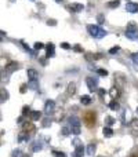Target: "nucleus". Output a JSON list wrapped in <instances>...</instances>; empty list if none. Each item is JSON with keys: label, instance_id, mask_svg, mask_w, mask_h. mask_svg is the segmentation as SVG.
I'll list each match as a JSON object with an SVG mask.
<instances>
[{"label": "nucleus", "instance_id": "nucleus-42", "mask_svg": "<svg viewBox=\"0 0 138 157\" xmlns=\"http://www.w3.org/2000/svg\"><path fill=\"white\" fill-rule=\"evenodd\" d=\"M98 92H100V95H101V96H104V95L107 94V92H105V90H104V88H100V90H98Z\"/></svg>", "mask_w": 138, "mask_h": 157}, {"label": "nucleus", "instance_id": "nucleus-29", "mask_svg": "<svg viewBox=\"0 0 138 157\" xmlns=\"http://www.w3.org/2000/svg\"><path fill=\"white\" fill-rule=\"evenodd\" d=\"M113 123H115V120H113L112 117H109V116H108V117L105 118V124H107V127H111Z\"/></svg>", "mask_w": 138, "mask_h": 157}, {"label": "nucleus", "instance_id": "nucleus-16", "mask_svg": "<svg viewBox=\"0 0 138 157\" xmlns=\"http://www.w3.org/2000/svg\"><path fill=\"white\" fill-rule=\"evenodd\" d=\"M31 118L33 120V121L40 120V118H42V112H39V110H33V112H31Z\"/></svg>", "mask_w": 138, "mask_h": 157}, {"label": "nucleus", "instance_id": "nucleus-41", "mask_svg": "<svg viewBox=\"0 0 138 157\" xmlns=\"http://www.w3.org/2000/svg\"><path fill=\"white\" fill-rule=\"evenodd\" d=\"M50 124H51V120L48 121V118H46V120L43 121V126H44V127H48V126H50Z\"/></svg>", "mask_w": 138, "mask_h": 157}, {"label": "nucleus", "instance_id": "nucleus-25", "mask_svg": "<svg viewBox=\"0 0 138 157\" xmlns=\"http://www.w3.org/2000/svg\"><path fill=\"white\" fill-rule=\"evenodd\" d=\"M109 108H111L112 110H119L120 109V105H119V102H116L115 99H113L112 102L109 103Z\"/></svg>", "mask_w": 138, "mask_h": 157}, {"label": "nucleus", "instance_id": "nucleus-43", "mask_svg": "<svg viewBox=\"0 0 138 157\" xmlns=\"http://www.w3.org/2000/svg\"><path fill=\"white\" fill-rule=\"evenodd\" d=\"M73 145H75V146H79V145H82V143H80L79 139H75V141H73Z\"/></svg>", "mask_w": 138, "mask_h": 157}, {"label": "nucleus", "instance_id": "nucleus-2", "mask_svg": "<svg viewBox=\"0 0 138 157\" xmlns=\"http://www.w3.org/2000/svg\"><path fill=\"white\" fill-rule=\"evenodd\" d=\"M87 31H88V33L91 35L92 37H95V39H102V37L107 36V31L102 29L98 25H87Z\"/></svg>", "mask_w": 138, "mask_h": 157}, {"label": "nucleus", "instance_id": "nucleus-17", "mask_svg": "<svg viewBox=\"0 0 138 157\" xmlns=\"http://www.w3.org/2000/svg\"><path fill=\"white\" fill-rule=\"evenodd\" d=\"M109 95H111L113 99H115V98H117V96L120 95V91H119V88H117V87H113V88H111V90H109Z\"/></svg>", "mask_w": 138, "mask_h": 157}, {"label": "nucleus", "instance_id": "nucleus-34", "mask_svg": "<svg viewBox=\"0 0 138 157\" xmlns=\"http://www.w3.org/2000/svg\"><path fill=\"white\" fill-rule=\"evenodd\" d=\"M42 48H44L43 43H35V50H42Z\"/></svg>", "mask_w": 138, "mask_h": 157}, {"label": "nucleus", "instance_id": "nucleus-3", "mask_svg": "<svg viewBox=\"0 0 138 157\" xmlns=\"http://www.w3.org/2000/svg\"><path fill=\"white\" fill-rule=\"evenodd\" d=\"M126 36L130 40H137L138 39V28L134 22H130L127 25V29H126Z\"/></svg>", "mask_w": 138, "mask_h": 157}, {"label": "nucleus", "instance_id": "nucleus-14", "mask_svg": "<svg viewBox=\"0 0 138 157\" xmlns=\"http://www.w3.org/2000/svg\"><path fill=\"white\" fill-rule=\"evenodd\" d=\"M29 138H31V134L26 132V131H22V132L18 135V142H26V141H29Z\"/></svg>", "mask_w": 138, "mask_h": 157}, {"label": "nucleus", "instance_id": "nucleus-49", "mask_svg": "<svg viewBox=\"0 0 138 157\" xmlns=\"http://www.w3.org/2000/svg\"><path fill=\"white\" fill-rule=\"evenodd\" d=\"M137 113H138V108H137Z\"/></svg>", "mask_w": 138, "mask_h": 157}, {"label": "nucleus", "instance_id": "nucleus-39", "mask_svg": "<svg viewBox=\"0 0 138 157\" xmlns=\"http://www.w3.org/2000/svg\"><path fill=\"white\" fill-rule=\"evenodd\" d=\"M73 50H75V51H76V53H82V51H83V50H82V47H80V46H79V44H76V46H75V47H73Z\"/></svg>", "mask_w": 138, "mask_h": 157}, {"label": "nucleus", "instance_id": "nucleus-26", "mask_svg": "<svg viewBox=\"0 0 138 157\" xmlns=\"http://www.w3.org/2000/svg\"><path fill=\"white\" fill-rule=\"evenodd\" d=\"M32 150H33V152H39V150H42V143H40V142H35V143L32 145Z\"/></svg>", "mask_w": 138, "mask_h": 157}, {"label": "nucleus", "instance_id": "nucleus-7", "mask_svg": "<svg viewBox=\"0 0 138 157\" xmlns=\"http://www.w3.org/2000/svg\"><path fill=\"white\" fill-rule=\"evenodd\" d=\"M54 110H55V102H54L53 99H48L46 101V105H44V113H46L47 116H50V114H53Z\"/></svg>", "mask_w": 138, "mask_h": 157}, {"label": "nucleus", "instance_id": "nucleus-6", "mask_svg": "<svg viewBox=\"0 0 138 157\" xmlns=\"http://www.w3.org/2000/svg\"><path fill=\"white\" fill-rule=\"evenodd\" d=\"M86 83H87V87H88V90L91 92L98 91V80L95 77H87L86 78Z\"/></svg>", "mask_w": 138, "mask_h": 157}, {"label": "nucleus", "instance_id": "nucleus-48", "mask_svg": "<svg viewBox=\"0 0 138 157\" xmlns=\"http://www.w3.org/2000/svg\"><path fill=\"white\" fill-rule=\"evenodd\" d=\"M23 157H29V156H23Z\"/></svg>", "mask_w": 138, "mask_h": 157}, {"label": "nucleus", "instance_id": "nucleus-15", "mask_svg": "<svg viewBox=\"0 0 138 157\" xmlns=\"http://www.w3.org/2000/svg\"><path fill=\"white\" fill-rule=\"evenodd\" d=\"M23 131H26V132H35V126L32 124V123H29V121H26V123H23Z\"/></svg>", "mask_w": 138, "mask_h": 157}, {"label": "nucleus", "instance_id": "nucleus-23", "mask_svg": "<svg viewBox=\"0 0 138 157\" xmlns=\"http://www.w3.org/2000/svg\"><path fill=\"white\" fill-rule=\"evenodd\" d=\"M80 102L83 103V105H90V103H91V98H90L88 95H83V96L80 98Z\"/></svg>", "mask_w": 138, "mask_h": 157}, {"label": "nucleus", "instance_id": "nucleus-1", "mask_svg": "<svg viewBox=\"0 0 138 157\" xmlns=\"http://www.w3.org/2000/svg\"><path fill=\"white\" fill-rule=\"evenodd\" d=\"M17 69H18V63H17V62L7 63V65H6V68L0 72V80H1L3 83L8 81V78H10V76H11V73H14Z\"/></svg>", "mask_w": 138, "mask_h": 157}, {"label": "nucleus", "instance_id": "nucleus-27", "mask_svg": "<svg viewBox=\"0 0 138 157\" xmlns=\"http://www.w3.org/2000/svg\"><path fill=\"white\" fill-rule=\"evenodd\" d=\"M25 154H23L21 150H18V149H15V150H13V153H11V157H23Z\"/></svg>", "mask_w": 138, "mask_h": 157}, {"label": "nucleus", "instance_id": "nucleus-36", "mask_svg": "<svg viewBox=\"0 0 138 157\" xmlns=\"http://www.w3.org/2000/svg\"><path fill=\"white\" fill-rule=\"evenodd\" d=\"M61 47L64 48V50H69V48H72L70 47V44H68V43H61Z\"/></svg>", "mask_w": 138, "mask_h": 157}, {"label": "nucleus", "instance_id": "nucleus-40", "mask_svg": "<svg viewBox=\"0 0 138 157\" xmlns=\"http://www.w3.org/2000/svg\"><path fill=\"white\" fill-rule=\"evenodd\" d=\"M62 135H64V136H68V135H69V130H68V128H62Z\"/></svg>", "mask_w": 138, "mask_h": 157}, {"label": "nucleus", "instance_id": "nucleus-19", "mask_svg": "<svg viewBox=\"0 0 138 157\" xmlns=\"http://www.w3.org/2000/svg\"><path fill=\"white\" fill-rule=\"evenodd\" d=\"M131 132L134 135H138V120H133L131 121Z\"/></svg>", "mask_w": 138, "mask_h": 157}, {"label": "nucleus", "instance_id": "nucleus-45", "mask_svg": "<svg viewBox=\"0 0 138 157\" xmlns=\"http://www.w3.org/2000/svg\"><path fill=\"white\" fill-rule=\"evenodd\" d=\"M55 1H57V3H62V0H55Z\"/></svg>", "mask_w": 138, "mask_h": 157}, {"label": "nucleus", "instance_id": "nucleus-33", "mask_svg": "<svg viewBox=\"0 0 138 157\" xmlns=\"http://www.w3.org/2000/svg\"><path fill=\"white\" fill-rule=\"evenodd\" d=\"M97 72H98V75H100V76H108V72L105 71V69H101V68H98V69H97Z\"/></svg>", "mask_w": 138, "mask_h": 157}, {"label": "nucleus", "instance_id": "nucleus-46", "mask_svg": "<svg viewBox=\"0 0 138 157\" xmlns=\"http://www.w3.org/2000/svg\"><path fill=\"white\" fill-rule=\"evenodd\" d=\"M131 157H138V154H133V156H131Z\"/></svg>", "mask_w": 138, "mask_h": 157}, {"label": "nucleus", "instance_id": "nucleus-12", "mask_svg": "<svg viewBox=\"0 0 138 157\" xmlns=\"http://www.w3.org/2000/svg\"><path fill=\"white\" fill-rule=\"evenodd\" d=\"M26 73H28V77L31 78V80H38L39 78V73L36 69H33V68H29L28 71H26Z\"/></svg>", "mask_w": 138, "mask_h": 157}, {"label": "nucleus", "instance_id": "nucleus-32", "mask_svg": "<svg viewBox=\"0 0 138 157\" xmlns=\"http://www.w3.org/2000/svg\"><path fill=\"white\" fill-rule=\"evenodd\" d=\"M131 59H133V62L138 65V53H134V54L131 55Z\"/></svg>", "mask_w": 138, "mask_h": 157}, {"label": "nucleus", "instance_id": "nucleus-24", "mask_svg": "<svg viewBox=\"0 0 138 157\" xmlns=\"http://www.w3.org/2000/svg\"><path fill=\"white\" fill-rule=\"evenodd\" d=\"M119 6H120V1L119 0H112V1L108 3V7L109 8H116V7H119Z\"/></svg>", "mask_w": 138, "mask_h": 157}, {"label": "nucleus", "instance_id": "nucleus-20", "mask_svg": "<svg viewBox=\"0 0 138 157\" xmlns=\"http://www.w3.org/2000/svg\"><path fill=\"white\" fill-rule=\"evenodd\" d=\"M102 132H104V136H107V138H111V136L113 135V130H112L111 127H104Z\"/></svg>", "mask_w": 138, "mask_h": 157}, {"label": "nucleus", "instance_id": "nucleus-11", "mask_svg": "<svg viewBox=\"0 0 138 157\" xmlns=\"http://www.w3.org/2000/svg\"><path fill=\"white\" fill-rule=\"evenodd\" d=\"M8 98H10V94H8V91L6 88H0V103L6 102Z\"/></svg>", "mask_w": 138, "mask_h": 157}, {"label": "nucleus", "instance_id": "nucleus-22", "mask_svg": "<svg viewBox=\"0 0 138 157\" xmlns=\"http://www.w3.org/2000/svg\"><path fill=\"white\" fill-rule=\"evenodd\" d=\"M28 88H32V90H39L38 80H29V83H28Z\"/></svg>", "mask_w": 138, "mask_h": 157}, {"label": "nucleus", "instance_id": "nucleus-4", "mask_svg": "<svg viewBox=\"0 0 138 157\" xmlns=\"http://www.w3.org/2000/svg\"><path fill=\"white\" fill-rule=\"evenodd\" d=\"M69 124H70V131L73 135H79L80 134V120L76 116L69 117Z\"/></svg>", "mask_w": 138, "mask_h": 157}, {"label": "nucleus", "instance_id": "nucleus-35", "mask_svg": "<svg viewBox=\"0 0 138 157\" xmlns=\"http://www.w3.org/2000/svg\"><path fill=\"white\" fill-rule=\"evenodd\" d=\"M26 88H28V84H22V86H21V88H19V90H21V94H25V92H26Z\"/></svg>", "mask_w": 138, "mask_h": 157}, {"label": "nucleus", "instance_id": "nucleus-31", "mask_svg": "<svg viewBox=\"0 0 138 157\" xmlns=\"http://www.w3.org/2000/svg\"><path fill=\"white\" fill-rule=\"evenodd\" d=\"M119 51H120V47H119V46H115V47H112L111 48V50H109V54H116V53H119Z\"/></svg>", "mask_w": 138, "mask_h": 157}, {"label": "nucleus", "instance_id": "nucleus-13", "mask_svg": "<svg viewBox=\"0 0 138 157\" xmlns=\"http://www.w3.org/2000/svg\"><path fill=\"white\" fill-rule=\"evenodd\" d=\"M83 154H84V148H83V145L76 146V149L73 152V157H83Z\"/></svg>", "mask_w": 138, "mask_h": 157}, {"label": "nucleus", "instance_id": "nucleus-21", "mask_svg": "<svg viewBox=\"0 0 138 157\" xmlns=\"http://www.w3.org/2000/svg\"><path fill=\"white\" fill-rule=\"evenodd\" d=\"M66 91H68V95H73L76 92V84H75V83H69Z\"/></svg>", "mask_w": 138, "mask_h": 157}, {"label": "nucleus", "instance_id": "nucleus-5", "mask_svg": "<svg viewBox=\"0 0 138 157\" xmlns=\"http://www.w3.org/2000/svg\"><path fill=\"white\" fill-rule=\"evenodd\" d=\"M83 120H84V123H86V126L87 127H92L94 124H95V120H97V114H95V112H92V110L86 112Z\"/></svg>", "mask_w": 138, "mask_h": 157}, {"label": "nucleus", "instance_id": "nucleus-28", "mask_svg": "<svg viewBox=\"0 0 138 157\" xmlns=\"http://www.w3.org/2000/svg\"><path fill=\"white\" fill-rule=\"evenodd\" d=\"M22 116H31V108H29V106H23Z\"/></svg>", "mask_w": 138, "mask_h": 157}, {"label": "nucleus", "instance_id": "nucleus-8", "mask_svg": "<svg viewBox=\"0 0 138 157\" xmlns=\"http://www.w3.org/2000/svg\"><path fill=\"white\" fill-rule=\"evenodd\" d=\"M83 8H84V6L80 4V3H72V4L68 6V10L72 11V13H80V11H83Z\"/></svg>", "mask_w": 138, "mask_h": 157}, {"label": "nucleus", "instance_id": "nucleus-38", "mask_svg": "<svg viewBox=\"0 0 138 157\" xmlns=\"http://www.w3.org/2000/svg\"><path fill=\"white\" fill-rule=\"evenodd\" d=\"M47 25L54 26V25H57V21H55V19H48V21H47Z\"/></svg>", "mask_w": 138, "mask_h": 157}, {"label": "nucleus", "instance_id": "nucleus-9", "mask_svg": "<svg viewBox=\"0 0 138 157\" xmlns=\"http://www.w3.org/2000/svg\"><path fill=\"white\" fill-rule=\"evenodd\" d=\"M55 55V47L53 43H48L46 46V58H53Z\"/></svg>", "mask_w": 138, "mask_h": 157}, {"label": "nucleus", "instance_id": "nucleus-10", "mask_svg": "<svg viewBox=\"0 0 138 157\" xmlns=\"http://www.w3.org/2000/svg\"><path fill=\"white\" fill-rule=\"evenodd\" d=\"M126 10L131 13V14H135L138 13V3H133V1H129L127 4H126Z\"/></svg>", "mask_w": 138, "mask_h": 157}, {"label": "nucleus", "instance_id": "nucleus-30", "mask_svg": "<svg viewBox=\"0 0 138 157\" xmlns=\"http://www.w3.org/2000/svg\"><path fill=\"white\" fill-rule=\"evenodd\" d=\"M53 156H54V157H66V154H65L64 152H57V150H54V152H53Z\"/></svg>", "mask_w": 138, "mask_h": 157}, {"label": "nucleus", "instance_id": "nucleus-50", "mask_svg": "<svg viewBox=\"0 0 138 157\" xmlns=\"http://www.w3.org/2000/svg\"><path fill=\"white\" fill-rule=\"evenodd\" d=\"M100 157H102V156H100Z\"/></svg>", "mask_w": 138, "mask_h": 157}, {"label": "nucleus", "instance_id": "nucleus-44", "mask_svg": "<svg viewBox=\"0 0 138 157\" xmlns=\"http://www.w3.org/2000/svg\"><path fill=\"white\" fill-rule=\"evenodd\" d=\"M98 22H100V24L104 22V17H102V15H98Z\"/></svg>", "mask_w": 138, "mask_h": 157}, {"label": "nucleus", "instance_id": "nucleus-47", "mask_svg": "<svg viewBox=\"0 0 138 157\" xmlns=\"http://www.w3.org/2000/svg\"><path fill=\"white\" fill-rule=\"evenodd\" d=\"M0 41H3V39H1V37H0Z\"/></svg>", "mask_w": 138, "mask_h": 157}, {"label": "nucleus", "instance_id": "nucleus-37", "mask_svg": "<svg viewBox=\"0 0 138 157\" xmlns=\"http://www.w3.org/2000/svg\"><path fill=\"white\" fill-rule=\"evenodd\" d=\"M21 44H22V46H23V48H25V50H26L28 53H32V50H31V48H29V46H26V44H25V41H21Z\"/></svg>", "mask_w": 138, "mask_h": 157}, {"label": "nucleus", "instance_id": "nucleus-18", "mask_svg": "<svg viewBox=\"0 0 138 157\" xmlns=\"http://www.w3.org/2000/svg\"><path fill=\"white\" fill-rule=\"evenodd\" d=\"M95 150H97V146H95V143H90V145L87 146V154H88V156H94Z\"/></svg>", "mask_w": 138, "mask_h": 157}]
</instances>
